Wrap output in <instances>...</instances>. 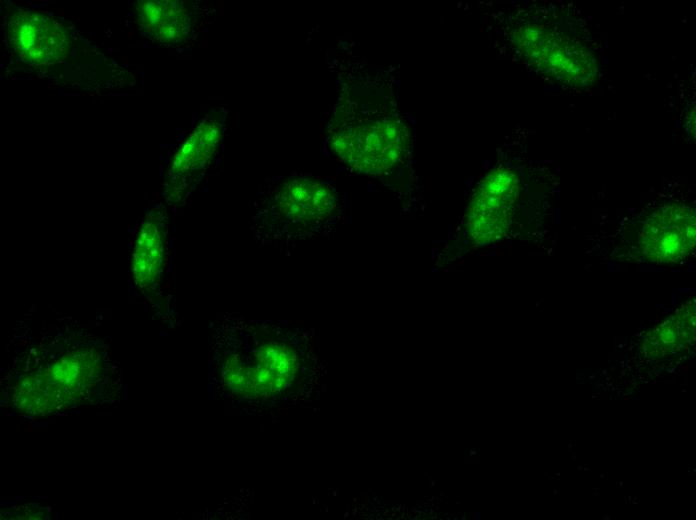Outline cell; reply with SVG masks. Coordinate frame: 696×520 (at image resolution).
I'll return each mask as SVG.
<instances>
[{
    "label": "cell",
    "mask_w": 696,
    "mask_h": 520,
    "mask_svg": "<svg viewBox=\"0 0 696 520\" xmlns=\"http://www.w3.org/2000/svg\"><path fill=\"white\" fill-rule=\"evenodd\" d=\"M339 206L336 189L317 177L270 178L250 203L249 229L259 246L291 255L332 221Z\"/></svg>",
    "instance_id": "6da1fadb"
},
{
    "label": "cell",
    "mask_w": 696,
    "mask_h": 520,
    "mask_svg": "<svg viewBox=\"0 0 696 520\" xmlns=\"http://www.w3.org/2000/svg\"><path fill=\"white\" fill-rule=\"evenodd\" d=\"M333 155L344 165L364 174H382L404 156L409 130L386 101L364 93H344L328 128Z\"/></svg>",
    "instance_id": "7a4b0ae2"
},
{
    "label": "cell",
    "mask_w": 696,
    "mask_h": 520,
    "mask_svg": "<svg viewBox=\"0 0 696 520\" xmlns=\"http://www.w3.org/2000/svg\"><path fill=\"white\" fill-rule=\"evenodd\" d=\"M517 46L525 58L543 72L570 86H585L596 74L593 55L579 42L536 26L520 28Z\"/></svg>",
    "instance_id": "3957f363"
},
{
    "label": "cell",
    "mask_w": 696,
    "mask_h": 520,
    "mask_svg": "<svg viewBox=\"0 0 696 520\" xmlns=\"http://www.w3.org/2000/svg\"><path fill=\"white\" fill-rule=\"evenodd\" d=\"M251 345L242 357L253 388L259 397H268L288 387L300 371L303 354L289 337L258 326L251 329Z\"/></svg>",
    "instance_id": "277c9868"
},
{
    "label": "cell",
    "mask_w": 696,
    "mask_h": 520,
    "mask_svg": "<svg viewBox=\"0 0 696 520\" xmlns=\"http://www.w3.org/2000/svg\"><path fill=\"white\" fill-rule=\"evenodd\" d=\"M519 188L518 177L507 168H497L482 180L467 211L466 228L475 243L489 244L506 234Z\"/></svg>",
    "instance_id": "5b68a950"
},
{
    "label": "cell",
    "mask_w": 696,
    "mask_h": 520,
    "mask_svg": "<svg viewBox=\"0 0 696 520\" xmlns=\"http://www.w3.org/2000/svg\"><path fill=\"white\" fill-rule=\"evenodd\" d=\"M6 37L13 52L33 66L62 62L72 44L68 29L58 19L21 9L7 19Z\"/></svg>",
    "instance_id": "8992f818"
},
{
    "label": "cell",
    "mask_w": 696,
    "mask_h": 520,
    "mask_svg": "<svg viewBox=\"0 0 696 520\" xmlns=\"http://www.w3.org/2000/svg\"><path fill=\"white\" fill-rule=\"evenodd\" d=\"M695 239L694 209L671 203L659 207L647 218L640 232L639 245L648 260L672 263L693 250Z\"/></svg>",
    "instance_id": "52a82bcc"
},
{
    "label": "cell",
    "mask_w": 696,
    "mask_h": 520,
    "mask_svg": "<svg viewBox=\"0 0 696 520\" xmlns=\"http://www.w3.org/2000/svg\"><path fill=\"white\" fill-rule=\"evenodd\" d=\"M223 137V122L205 117L174 153L166 176V194L180 201L200 181L211 165Z\"/></svg>",
    "instance_id": "ba28073f"
},
{
    "label": "cell",
    "mask_w": 696,
    "mask_h": 520,
    "mask_svg": "<svg viewBox=\"0 0 696 520\" xmlns=\"http://www.w3.org/2000/svg\"><path fill=\"white\" fill-rule=\"evenodd\" d=\"M167 255V216L153 210L145 216L135 240L131 271L134 283L143 291L154 289L162 280Z\"/></svg>",
    "instance_id": "9c48e42d"
},
{
    "label": "cell",
    "mask_w": 696,
    "mask_h": 520,
    "mask_svg": "<svg viewBox=\"0 0 696 520\" xmlns=\"http://www.w3.org/2000/svg\"><path fill=\"white\" fill-rule=\"evenodd\" d=\"M136 20L150 38L159 43L179 44L189 39L196 28V11L181 1H141Z\"/></svg>",
    "instance_id": "30bf717a"
},
{
    "label": "cell",
    "mask_w": 696,
    "mask_h": 520,
    "mask_svg": "<svg viewBox=\"0 0 696 520\" xmlns=\"http://www.w3.org/2000/svg\"><path fill=\"white\" fill-rule=\"evenodd\" d=\"M221 375L225 385L242 396L254 394L246 365L237 350L230 351L222 361Z\"/></svg>",
    "instance_id": "8fae6325"
},
{
    "label": "cell",
    "mask_w": 696,
    "mask_h": 520,
    "mask_svg": "<svg viewBox=\"0 0 696 520\" xmlns=\"http://www.w3.org/2000/svg\"><path fill=\"white\" fill-rule=\"evenodd\" d=\"M430 480H431V485H430V486L433 487V486L435 485V483H436V480H432V479H430Z\"/></svg>",
    "instance_id": "7c38bea8"
}]
</instances>
